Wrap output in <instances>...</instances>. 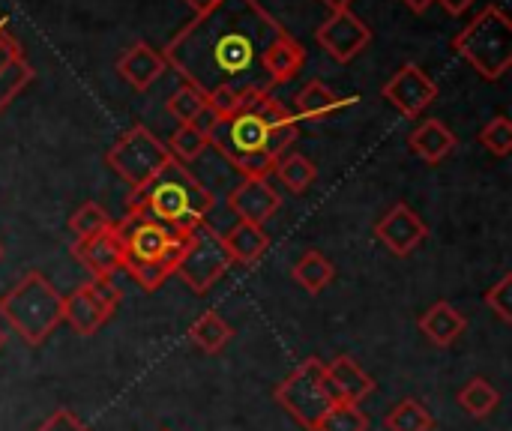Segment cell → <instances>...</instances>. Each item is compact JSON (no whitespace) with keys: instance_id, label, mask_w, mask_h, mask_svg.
Here are the masks:
<instances>
[{"instance_id":"d6a6232c","label":"cell","mask_w":512,"mask_h":431,"mask_svg":"<svg viewBox=\"0 0 512 431\" xmlns=\"http://www.w3.org/2000/svg\"><path fill=\"white\" fill-rule=\"evenodd\" d=\"M318 431H369V417L360 405L351 402H333Z\"/></svg>"},{"instance_id":"f35d334b","label":"cell","mask_w":512,"mask_h":431,"mask_svg":"<svg viewBox=\"0 0 512 431\" xmlns=\"http://www.w3.org/2000/svg\"><path fill=\"white\" fill-rule=\"evenodd\" d=\"M21 54H24L21 42L12 36V30H9L6 18H0V66H3L6 60H12V57H21Z\"/></svg>"},{"instance_id":"d590c367","label":"cell","mask_w":512,"mask_h":431,"mask_svg":"<svg viewBox=\"0 0 512 431\" xmlns=\"http://www.w3.org/2000/svg\"><path fill=\"white\" fill-rule=\"evenodd\" d=\"M123 270H126V273L141 285V291H147V294L159 291V288L165 285V279H171L168 270H165L162 264H153V261H123Z\"/></svg>"},{"instance_id":"f6af8a7d","label":"cell","mask_w":512,"mask_h":431,"mask_svg":"<svg viewBox=\"0 0 512 431\" xmlns=\"http://www.w3.org/2000/svg\"><path fill=\"white\" fill-rule=\"evenodd\" d=\"M0 261H3V243H0Z\"/></svg>"},{"instance_id":"484cf974","label":"cell","mask_w":512,"mask_h":431,"mask_svg":"<svg viewBox=\"0 0 512 431\" xmlns=\"http://www.w3.org/2000/svg\"><path fill=\"white\" fill-rule=\"evenodd\" d=\"M456 402H459V408H462L468 417H474V420H489V417L501 408V390H498L489 378L474 375V378L456 393Z\"/></svg>"},{"instance_id":"e575fe53","label":"cell","mask_w":512,"mask_h":431,"mask_svg":"<svg viewBox=\"0 0 512 431\" xmlns=\"http://www.w3.org/2000/svg\"><path fill=\"white\" fill-rule=\"evenodd\" d=\"M276 162H279V159H273L267 150H255V153H249V156L234 159L231 168H234L243 180H270L273 171H276Z\"/></svg>"},{"instance_id":"ffe728a7","label":"cell","mask_w":512,"mask_h":431,"mask_svg":"<svg viewBox=\"0 0 512 431\" xmlns=\"http://www.w3.org/2000/svg\"><path fill=\"white\" fill-rule=\"evenodd\" d=\"M420 333L435 345V348H453L465 330H468V318L447 300L432 303L423 315H420Z\"/></svg>"},{"instance_id":"4dcf8cb0","label":"cell","mask_w":512,"mask_h":431,"mask_svg":"<svg viewBox=\"0 0 512 431\" xmlns=\"http://www.w3.org/2000/svg\"><path fill=\"white\" fill-rule=\"evenodd\" d=\"M114 225V219L108 216L105 207H99L96 201H84L72 216H69V231L75 240H87V237H96L102 231H108Z\"/></svg>"},{"instance_id":"7a4b0ae2","label":"cell","mask_w":512,"mask_h":431,"mask_svg":"<svg viewBox=\"0 0 512 431\" xmlns=\"http://www.w3.org/2000/svg\"><path fill=\"white\" fill-rule=\"evenodd\" d=\"M213 204H216L213 192L177 159L150 186H144L141 192H129L126 198V210L144 213L168 225L171 231H186V234L195 231L201 222H207Z\"/></svg>"},{"instance_id":"4316f807","label":"cell","mask_w":512,"mask_h":431,"mask_svg":"<svg viewBox=\"0 0 512 431\" xmlns=\"http://www.w3.org/2000/svg\"><path fill=\"white\" fill-rule=\"evenodd\" d=\"M273 174L282 180V186H285L288 192L303 195V192L315 183L318 168H315V162H312L309 156H303V153L291 150V153H285V156L276 162V171H273Z\"/></svg>"},{"instance_id":"83f0119b","label":"cell","mask_w":512,"mask_h":431,"mask_svg":"<svg viewBox=\"0 0 512 431\" xmlns=\"http://www.w3.org/2000/svg\"><path fill=\"white\" fill-rule=\"evenodd\" d=\"M384 429L387 431H432L435 429V417L432 411L417 402V399H402L387 417H384Z\"/></svg>"},{"instance_id":"d4e9b609","label":"cell","mask_w":512,"mask_h":431,"mask_svg":"<svg viewBox=\"0 0 512 431\" xmlns=\"http://www.w3.org/2000/svg\"><path fill=\"white\" fill-rule=\"evenodd\" d=\"M231 339H234V327H231L222 315H216V312H204V315L195 318L192 327H189V342H192L201 354H210V357L222 354V351L231 345Z\"/></svg>"},{"instance_id":"8fae6325","label":"cell","mask_w":512,"mask_h":431,"mask_svg":"<svg viewBox=\"0 0 512 431\" xmlns=\"http://www.w3.org/2000/svg\"><path fill=\"white\" fill-rule=\"evenodd\" d=\"M384 99L393 108H399L408 120H417L438 99V84L417 63H402L384 84Z\"/></svg>"},{"instance_id":"836d02e7","label":"cell","mask_w":512,"mask_h":431,"mask_svg":"<svg viewBox=\"0 0 512 431\" xmlns=\"http://www.w3.org/2000/svg\"><path fill=\"white\" fill-rule=\"evenodd\" d=\"M480 144L483 150H489L498 159H507L512 153V120L507 114L492 117L483 129H480Z\"/></svg>"},{"instance_id":"6da1fadb","label":"cell","mask_w":512,"mask_h":431,"mask_svg":"<svg viewBox=\"0 0 512 431\" xmlns=\"http://www.w3.org/2000/svg\"><path fill=\"white\" fill-rule=\"evenodd\" d=\"M282 30L285 27L258 0H222L183 24L162 57L204 96L219 87L273 90L261 69V54Z\"/></svg>"},{"instance_id":"9c48e42d","label":"cell","mask_w":512,"mask_h":431,"mask_svg":"<svg viewBox=\"0 0 512 431\" xmlns=\"http://www.w3.org/2000/svg\"><path fill=\"white\" fill-rule=\"evenodd\" d=\"M120 300H123V294L111 282L87 279L72 294L63 297V321L84 339L96 336L114 318Z\"/></svg>"},{"instance_id":"7c38bea8","label":"cell","mask_w":512,"mask_h":431,"mask_svg":"<svg viewBox=\"0 0 512 431\" xmlns=\"http://www.w3.org/2000/svg\"><path fill=\"white\" fill-rule=\"evenodd\" d=\"M375 237L396 258H408L429 240V225L405 201H399L375 222Z\"/></svg>"},{"instance_id":"1f68e13d","label":"cell","mask_w":512,"mask_h":431,"mask_svg":"<svg viewBox=\"0 0 512 431\" xmlns=\"http://www.w3.org/2000/svg\"><path fill=\"white\" fill-rule=\"evenodd\" d=\"M165 147L171 150V156H174L177 162L189 165V162L201 159L204 150H207L210 144H207V135H204L198 126H177Z\"/></svg>"},{"instance_id":"52a82bcc","label":"cell","mask_w":512,"mask_h":431,"mask_svg":"<svg viewBox=\"0 0 512 431\" xmlns=\"http://www.w3.org/2000/svg\"><path fill=\"white\" fill-rule=\"evenodd\" d=\"M231 255L222 243V234L210 225V222H201L192 234H189V246H186V255L183 261L177 264V273L186 288L192 294H207L231 267Z\"/></svg>"},{"instance_id":"b9f144b4","label":"cell","mask_w":512,"mask_h":431,"mask_svg":"<svg viewBox=\"0 0 512 431\" xmlns=\"http://www.w3.org/2000/svg\"><path fill=\"white\" fill-rule=\"evenodd\" d=\"M402 3H405V6H408L411 12H417V15H423V12H426V9H429V6H432L435 0H402Z\"/></svg>"},{"instance_id":"60d3db41","label":"cell","mask_w":512,"mask_h":431,"mask_svg":"<svg viewBox=\"0 0 512 431\" xmlns=\"http://www.w3.org/2000/svg\"><path fill=\"white\" fill-rule=\"evenodd\" d=\"M183 3H186L195 15H204V12H210L213 6H219L222 0H183Z\"/></svg>"},{"instance_id":"5b68a950","label":"cell","mask_w":512,"mask_h":431,"mask_svg":"<svg viewBox=\"0 0 512 431\" xmlns=\"http://www.w3.org/2000/svg\"><path fill=\"white\" fill-rule=\"evenodd\" d=\"M174 162L171 150L141 123H135L132 129H126L114 147L105 153V165L132 189L141 192L144 186H150L168 165Z\"/></svg>"},{"instance_id":"ac0fdd59","label":"cell","mask_w":512,"mask_h":431,"mask_svg":"<svg viewBox=\"0 0 512 431\" xmlns=\"http://www.w3.org/2000/svg\"><path fill=\"white\" fill-rule=\"evenodd\" d=\"M324 375H327V384H330V393L336 402L363 405L378 387L375 378L351 357H336V360L324 363Z\"/></svg>"},{"instance_id":"f1b7e54d","label":"cell","mask_w":512,"mask_h":431,"mask_svg":"<svg viewBox=\"0 0 512 431\" xmlns=\"http://www.w3.org/2000/svg\"><path fill=\"white\" fill-rule=\"evenodd\" d=\"M33 66L27 63V57H12L0 66V114L15 102V96L33 81Z\"/></svg>"},{"instance_id":"8992f818","label":"cell","mask_w":512,"mask_h":431,"mask_svg":"<svg viewBox=\"0 0 512 431\" xmlns=\"http://www.w3.org/2000/svg\"><path fill=\"white\" fill-rule=\"evenodd\" d=\"M273 399L285 408L288 417H294L306 431H318V423L336 402L324 375V363L318 357L303 360L276 390Z\"/></svg>"},{"instance_id":"8d00e7d4","label":"cell","mask_w":512,"mask_h":431,"mask_svg":"<svg viewBox=\"0 0 512 431\" xmlns=\"http://www.w3.org/2000/svg\"><path fill=\"white\" fill-rule=\"evenodd\" d=\"M510 294H512V273H504L486 294H483V303L504 321V324H512V306H510Z\"/></svg>"},{"instance_id":"3957f363","label":"cell","mask_w":512,"mask_h":431,"mask_svg":"<svg viewBox=\"0 0 512 431\" xmlns=\"http://www.w3.org/2000/svg\"><path fill=\"white\" fill-rule=\"evenodd\" d=\"M0 318L24 345L39 348L63 324V294L39 270H27L6 294H0Z\"/></svg>"},{"instance_id":"e0dca14e","label":"cell","mask_w":512,"mask_h":431,"mask_svg":"<svg viewBox=\"0 0 512 431\" xmlns=\"http://www.w3.org/2000/svg\"><path fill=\"white\" fill-rule=\"evenodd\" d=\"M165 69H168V63H165L162 51H156V48H153L150 42H144V39L129 42V48L117 57V72H120V78H123L129 87H135L138 93L150 90V87L162 78Z\"/></svg>"},{"instance_id":"277c9868","label":"cell","mask_w":512,"mask_h":431,"mask_svg":"<svg viewBox=\"0 0 512 431\" xmlns=\"http://www.w3.org/2000/svg\"><path fill=\"white\" fill-rule=\"evenodd\" d=\"M453 51L486 81H501L512 66V21L501 3L480 9L456 36Z\"/></svg>"},{"instance_id":"ab89813d","label":"cell","mask_w":512,"mask_h":431,"mask_svg":"<svg viewBox=\"0 0 512 431\" xmlns=\"http://www.w3.org/2000/svg\"><path fill=\"white\" fill-rule=\"evenodd\" d=\"M435 3H441L450 15H465L477 0H435Z\"/></svg>"},{"instance_id":"ee69618b","label":"cell","mask_w":512,"mask_h":431,"mask_svg":"<svg viewBox=\"0 0 512 431\" xmlns=\"http://www.w3.org/2000/svg\"><path fill=\"white\" fill-rule=\"evenodd\" d=\"M6 345V333H3V327H0V348Z\"/></svg>"},{"instance_id":"7402d4cb","label":"cell","mask_w":512,"mask_h":431,"mask_svg":"<svg viewBox=\"0 0 512 431\" xmlns=\"http://www.w3.org/2000/svg\"><path fill=\"white\" fill-rule=\"evenodd\" d=\"M357 105V96H339L330 90L324 81H309L297 96H294V114L300 120H327L342 108Z\"/></svg>"},{"instance_id":"d6986e66","label":"cell","mask_w":512,"mask_h":431,"mask_svg":"<svg viewBox=\"0 0 512 431\" xmlns=\"http://www.w3.org/2000/svg\"><path fill=\"white\" fill-rule=\"evenodd\" d=\"M261 114H264V123H267L264 150H267L273 159H282L285 153L294 150V144H297V138H300L297 114L288 111L273 93H267V96L261 99Z\"/></svg>"},{"instance_id":"7bdbcfd3","label":"cell","mask_w":512,"mask_h":431,"mask_svg":"<svg viewBox=\"0 0 512 431\" xmlns=\"http://www.w3.org/2000/svg\"><path fill=\"white\" fill-rule=\"evenodd\" d=\"M321 3H327L330 9H351L354 0H321Z\"/></svg>"},{"instance_id":"f546056e","label":"cell","mask_w":512,"mask_h":431,"mask_svg":"<svg viewBox=\"0 0 512 431\" xmlns=\"http://www.w3.org/2000/svg\"><path fill=\"white\" fill-rule=\"evenodd\" d=\"M165 108H168V114H171L180 126H192V123L207 111V96H204L198 87L183 84V87H177V90L168 96Z\"/></svg>"},{"instance_id":"ba28073f","label":"cell","mask_w":512,"mask_h":431,"mask_svg":"<svg viewBox=\"0 0 512 431\" xmlns=\"http://www.w3.org/2000/svg\"><path fill=\"white\" fill-rule=\"evenodd\" d=\"M273 93V90H258L237 114L225 117L216 123V129L210 132L207 144L231 165L234 159L240 156H249L255 150H264V141H267V123H264V114H261V99Z\"/></svg>"},{"instance_id":"4fadbf2b","label":"cell","mask_w":512,"mask_h":431,"mask_svg":"<svg viewBox=\"0 0 512 431\" xmlns=\"http://www.w3.org/2000/svg\"><path fill=\"white\" fill-rule=\"evenodd\" d=\"M114 228L120 234L126 261H153V264H159V258L174 234L168 225H162L144 213H132V210H126V216L120 222H114Z\"/></svg>"},{"instance_id":"603a6c76","label":"cell","mask_w":512,"mask_h":431,"mask_svg":"<svg viewBox=\"0 0 512 431\" xmlns=\"http://www.w3.org/2000/svg\"><path fill=\"white\" fill-rule=\"evenodd\" d=\"M222 243L231 255L234 264L252 267L261 261V255L270 249V237L261 225H249V222H237L228 234H222Z\"/></svg>"},{"instance_id":"30bf717a","label":"cell","mask_w":512,"mask_h":431,"mask_svg":"<svg viewBox=\"0 0 512 431\" xmlns=\"http://www.w3.org/2000/svg\"><path fill=\"white\" fill-rule=\"evenodd\" d=\"M372 27L354 9H330V15L318 24L315 42L336 60L351 63L372 45Z\"/></svg>"},{"instance_id":"cb8c5ba5","label":"cell","mask_w":512,"mask_h":431,"mask_svg":"<svg viewBox=\"0 0 512 431\" xmlns=\"http://www.w3.org/2000/svg\"><path fill=\"white\" fill-rule=\"evenodd\" d=\"M291 279L306 291V294H321L324 288H330L333 285V279H336V267H333V261L321 252V249H306L303 255H300V261L291 267Z\"/></svg>"},{"instance_id":"44dd1931","label":"cell","mask_w":512,"mask_h":431,"mask_svg":"<svg viewBox=\"0 0 512 431\" xmlns=\"http://www.w3.org/2000/svg\"><path fill=\"white\" fill-rule=\"evenodd\" d=\"M411 153L420 156L426 165H441L453 150H456V132L444 120H423L411 135H408Z\"/></svg>"},{"instance_id":"5bb4252c","label":"cell","mask_w":512,"mask_h":431,"mask_svg":"<svg viewBox=\"0 0 512 431\" xmlns=\"http://www.w3.org/2000/svg\"><path fill=\"white\" fill-rule=\"evenodd\" d=\"M69 252L90 273V279H96V282H111L114 273H120L123 261H126V252H123V243H120V234H117L114 225L108 231L96 234V237L72 240Z\"/></svg>"},{"instance_id":"74e56055","label":"cell","mask_w":512,"mask_h":431,"mask_svg":"<svg viewBox=\"0 0 512 431\" xmlns=\"http://www.w3.org/2000/svg\"><path fill=\"white\" fill-rule=\"evenodd\" d=\"M36 431H90L84 420H78L69 408H57Z\"/></svg>"},{"instance_id":"2e32d148","label":"cell","mask_w":512,"mask_h":431,"mask_svg":"<svg viewBox=\"0 0 512 431\" xmlns=\"http://www.w3.org/2000/svg\"><path fill=\"white\" fill-rule=\"evenodd\" d=\"M303 66H306V48L288 30H282L261 54V69H264L270 87L291 84L303 72Z\"/></svg>"},{"instance_id":"9a60e30c","label":"cell","mask_w":512,"mask_h":431,"mask_svg":"<svg viewBox=\"0 0 512 431\" xmlns=\"http://www.w3.org/2000/svg\"><path fill=\"white\" fill-rule=\"evenodd\" d=\"M282 207V195L270 186V180H240V186L228 195V210L237 216V222L249 225H267Z\"/></svg>"}]
</instances>
